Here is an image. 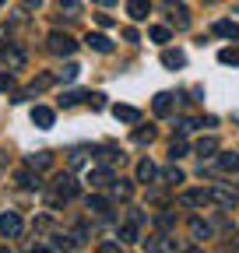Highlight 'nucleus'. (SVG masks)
Returning a JSON list of instances; mask_svg holds the SVG:
<instances>
[{
    "label": "nucleus",
    "mask_w": 239,
    "mask_h": 253,
    "mask_svg": "<svg viewBox=\"0 0 239 253\" xmlns=\"http://www.w3.org/2000/svg\"><path fill=\"white\" fill-rule=\"evenodd\" d=\"M32 123L39 126V130H49V126H53V109L49 106H36L32 109Z\"/></svg>",
    "instance_id": "nucleus-8"
},
{
    "label": "nucleus",
    "mask_w": 239,
    "mask_h": 253,
    "mask_svg": "<svg viewBox=\"0 0 239 253\" xmlns=\"http://www.w3.org/2000/svg\"><path fill=\"white\" fill-rule=\"evenodd\" d=\"M0 4H4V0H0Z\"/></svg>",
    "instance_id": "nucleus-39"
},
{
    "label": "nucleus",
    "mask_w": 239,
    "mask_h": 253,
    "mask_svg": "<svg viewBox=\"0 0 239 253\" xmlns=\"http://www.w3.org/2000/svg\"><path fill=\"white\" fill-rule=\"evenodd\" d=\"M53 190H56V197H64V201H71V197L78 194V179H74L71 172H60V176L53 179Z\"/></svg>",
    "instance_id": "nucleus-4"
},
{
    "label": "nucleus",
    "mask_w": 239,
    "mask_h": 253,
    "mask_svg": "<svg viewBox=\"0 0 239 253\" xmlns=\"http://www.w3.org/2000/svg\"><path fill=\"white\" fill-rule=\"evenodd\" d=\"M78 74H81L78 63H64V71H56V74H53V81H78Z\"/></svg>",
    "instance_id": "nucleus-16"
},
{
    "label": "nucleus",
    "mask_w": 239,
    "mask_h": 253,
    "mask_svg": "<svg viewBox=\"0 0 239 253\" xmlns=\"http://www.w3.org/2000/svg\"><path fill=\"white\" fill-rule=\"evenodd\" d=\"M187 229H190V239H197V243H204V239H211V225H207V221L204 218H190L187 221Z\"/></svg>",
    "instance_id": "nucleus-6"
},
{
    "label": "nucleus",
    "mask_w": 239,
    "mask_h": 253,
    "mask_svg": "<svg viewBox=\"0 0 239 253\" xmlns=\"http://www.w3.org/2000/svg\"><path fill=\"white\" fill-rule=\"evenodd\" d=\"M236 190H229V186H215L211 190V204H222V208H236Z\"/></svg>",
    "instance_id": "nucleus-7"
},
{
    "label": "nucleus",
    "mask_w": 239,
    "mask_h": 253,
    "mask_svg": "<svg viewBox=\"0 0 239 253\" xmlns=\"http://www.w3.org/2000/svg\"><path fill=\"white\" fill-rule=\"evenodd\" d=\"M165 179H169V183H183V172L172 166V169H165Z\"/></svg>",
    "instance_id": "nucleus-33"
},
{
    "label": "nucleus",
    "mask_w": 239,
    "mask_h": 253,
    "mask_svg": "<svg viewBox=\"0 0 239 253\" xmlns=\"http://www.w3.org/2000/svg\"><path fill=\"white\" fill-rule=\"evenodd\" d=\"M215 36L236 42V39H239V25H236V21H218V25H215Z\"/></svg>",
    "instance_id": "nucleus-14"
},
{
    "label": "nucleus",
    "mask_w": 239,
    "mask_h": 253,
    "mask_svg": "<svg viewBox=\"0 0 239 253\" xmlns=\"http://www.w3.org/2000/svg\"><path fill=\"white\" fill-rule=\"evenodd\" d=\"M176 126H179V134H190V130H194V126H197V123H194V120H179Z\"/></svg>",
    "instance_id": "nucleus-35"
},
{
    "label": "nucleus",
    "mask_w": 239,
    "mask_h": 253,
    "mask_svg": "<svg viewBox=\"0 0 239 253\" xmlns=\"http://www.w3.org/2000/svg\"><path fill=\"white\" fill-rule=\"evenodd\" d=\"M152 137H155V130H152V126H148V130H144V126H141V130H134V141H137V144L152 141Z\"/></svg>",
    "instance_id": "nucleus-31"
},
{
    "label": "nucleus",
    "mask_w": 239,
    "mask_h": 253,
    "mask_svg": "<svg viewBox=\"0 0 239 253\" xmlns=\"http://www.w3.org/2000/svg\"><path fill=\"white\" fill-rule=\"evenodd\" d=\"M152 106H155V116H169V113H172V95H169V91H159Z\"/></svg>",
    "instance_id": "nucleus-12"
},
{
    "label": "nucleus",
    "mask_w": 239,
    "mask_h": 253,
    "mask_svg": "<svg viewBox=\"0 0 239 253\" xmlns=\"http://www.w3.org/2000/svg\"><path fill=\"white\" fill-rule=\"evenodd\" d=\"M88 183H92V186H109V183H116V179H113L109 169L99 166V169H88Z\"/></svg>",
    "instance_id": "nucleus-11"
},
{
    "label": "nucleus",
    "mask_w": 239,
    "mask_h": 253,
    "mask_svg": "<svg viewBox=\"0 0 239 253\" xmlns=\"http://www.w3.org/2000/svg\"><path fill=\"white\" fill-rule=\"evenodd\" d=\"M95 158H99V162H116L120 155H116L113 148H99V151H95Z\"/></svg>",
    "instance_id": "nucleus-30"
},
{
    "label": "nucleus",
    "mask_w": 239,
    "mask_h": 253,
    "mask_svg": "<svg viewBox=\"0 0 239 253\" xmlns=\"http://www.w3.org/2000/svg\"><path fill=\"white\" fill-rule=\"evenodd\" d=\"M218 60H222V63H239V46H225V49L218 53Z\"/></svg>",
    "instance_id": "nucleus-25"
},
{
    "label": "nucleus",
    "mask_w": 239,
    "mask_h": 253,
    "mask_svg": "<svg viewBox=\"0 0 239 253\" xmlns=\"http://www.w3.org/2000/svg\"><path fill=\"white\" fill-rule=\"evenodd\" d=\"M162 63H165V67H183L187 56L179 53V49H165V53H162Z\"/></svg>",
    "instance_id": "nucleus-20"
},
{
    "label": "nucleus",
    "mask_w": 239,
    "mask_h": 253,
    "mask_svg": "<svg viewBox=\"0 0 239 253\" xmlns=\"http://www.w3.org/2000/svg\"><path fill=\"white\" fill-rule=\"evenodd\" d=\"M46 46H49V53H56V56H71L74 53V39L67 36V32H49V39H46Z\"/></svg>",
    "instance_id": "nucleus-2"
},
{
    "label": "nucleus",
    "mask_w": 239,
    "mask_h": 253,
    "mask_svg": "<svg viewBox=\"0 0 239 253\" xmlns=\"http://www.w3.org/2000/svg\"><path fill=\"white\" fill-rule=\"evenodd\" d=\"M211 204V190H187V194H179V208H204Z\"/></svg>",
    "instance_id": "nucleus-5"
},
{
    "label": "nucleus",
    "mask_w": 239,
    "mask_h": 253,
    "mask_svg": "<svg viewBox=\"0 0 239 253\" xmlns=\"http://www.w3.org/2000/svg\"><path fill=\"white\" fill-rule=\"evenodd\" d=\"M113 116H116L120 123H137V120H141V113H137L134 106H113Z\"/></svg>",
    "instance_id": "nucleus-13"
},
{
    "label": "nucleus",
    "mask_w": 239,
    "mask_h": 253,
    "mask_svg": "<svg viewBox=\"0 0 239 253\" xmlns=\"http://www.w3.org/2000/svg\"><path fill=\"white\" fill-rule=\"evenodd\" d=\"M155 176H159V169H155V162H148V158H144V162L137 166V179H141V183H152Z\"/></svg>",
    "instance_id": "nucleus-17"
},
{
    "label": "nucleus",
    "mask_w": 239,
    "mask_h": 253,
    "mask_svg": "<svg viewBox=\"0 0 239 253\" xmlns=\"http://www.w3.org/2000/svg\"><path fill=\"white\" fill-rule=\"evenodd\" d=\"M162 14H165L176 28H190V14H187V7L179 4V0H165V4H162Z\"/></svg>",
    "instance_id": "nucleus-3"
},
{
    "label": "nucleus",
    "mask_w": 239,
    "mask_h": 253,
    "mask_svg": "<svg viewBox=\"0 0 239 253\" xmlns=\"http://www.w3.org/2000/svg\"><path fill=\"white\" fill-rule=\"evenodd\" d=\"M42 0H25V11H32V7H39Z\"/></svg>",
    "instance_id": "nucleus-36"
},
{
    "label": "nucleus",
    "mask_w": 239,
    "mask_h": 253,
    "mask_svg": "<svg viewBox=\"0 0 239 253\" xmlns=\"http://www.w3.org/2000/svg\"><path fill=\"white\" fill-rule=\"evenodd\" d=\"M183 155H187V144L183 141H172L169 144V158H172V162H176V158H183Z\"/></svg>",
    "instance_id": "nucleus-29"
},
{
    "label": "nucleus",
    "mask_w": 239,
    "mask_h": 253,
    "mask_svg": "<svg viewBox=\"0 0 239 253\" xmlns=\"http://www.w3.org/2000/svg\"><path fill=\"white\" fill-rule=\"evenodd\" d=\"M95 4H102V7H109V4H113V0H95Z\"/></svg>",
    "instance_id": "nucleus-38"
},
{
    "label": "nucleus",
    "mask_w": 239,
    "mask_h": 253,
    "mask_svg": "<svg viewBox=\"0 0 239 253\" xmlns=\"http://www.w3.org/2000/svg\"><path fill=\"white\" fill-rule=\"evenodd\" d=\"M4 158H7V155H4V151H0V172H4Z\"/></svg>",
    "instance_id": "nucleus-37"
},
{
    "label": "nucleus",
    "mask_w": 239,
    "mask_h": 253,
    "mask_svg": "<svg viewBox=\"0 0 239 253\" xmlns=\"http://www.w3.org/2000/svg\"><path fill=\"white\" fill-rule=\"evenodd\" d=\"M120 243H137V221H134V218L120 229Z\"/></svg>",
    "instance_id": "nucleus-21"
},
{
    "label": "nucleus",
    "mask_w": 239,
    "mask_h": 253,
    "mask_svg": "<svg viewBox=\"0 0 239 253\" xmlns=\"http://www.w3.org/2000/svg\"><path fill=\"white\" fill-rule=\"evenodd\" d=\"M21 232H25V221H21L18 211H4V214H0V236H4V239H21Z\"/></svg>",
    "instance_id": "nucleus-1"
},
{
    "label": "nucleus",
    "mask_w": 239,
    "mask_h": 253,
    "mask_svg": "<svg viewBox=\"0 0 239 253\" xmlns=\"http://www.w3.org/2000/svg\"><path fill=\"white\" fill-rule=\"evenodd\" d=\"M18 183H21V186H28V190H32V186L39 190V186H42V179H39V176H32L28 169H21V172H18Z\"/></svg>",
    "instance_id": "nucleus-24"
},
{
    "label": "nucleus",
    "mask_w": 239,
    "mask_h": 253,
    "mask_svg": "<svg viewBox=\"0 0 239 253\" xmlns=\"http://www.w3.org/2000/svg\"><path fill=\"white\" fill-rule=\"evenodd\" d=\"M84 99H88V106H92V109H102V106H106L102 95H84Z\"/></svg>",
    "instance_id": "nucleus-34"
},
{
    "label": "nucleus",
    "mask_w": 239,
    "mask_h": 253,
    "mask_svg": "<svg viewBox=\"0 0 239 253\" xmlns=\"http://www.w3.org/2000/svg\"><path fill=\"white\" fill-rule=\"evenodd\" d=\"M49 166V151H36V155H28V169H46Z\"/></svg>",
    "instance_id": "nucleus-22"
},
{
    "label": "nucleus",
    "mask_w": 239,
    "mask_h": 253,
    "mask_svg": "<svg viewBox=\"0 0 239 253\" xmlns=\"http://www.w3.org/2000/svg\"><path fill=\"white\" fill-rule=\"evenodd\" d=\"M194 151H197V155H200V158H211V155H215V151H218V141H215V137H200V141H197V148H194Z\"/></svg>",
    "instance_id": "nucleus-15"
},
{
    "label": "nucleus",
    "mask_w": 239,
    "mask_h": 253,
    "mask_svg": "<svg viewBox=\"0 0 239 253\" xmlns=\"http://www.w3.org/2000/svg\"><path fill=\"white\" fill-rule=\"evenodd\" d=\"M56 4L67 11V18H78V11H81V0H56Z\"/></svg>",
    "instance_id": "nucleus-26"
},
{
    "label": "nucleus",
    "mask_w": 239,
    "mask_h": 253,
    "mask_svg": "<svg viewBox=\"0 0 239 253\" xmlns=\"http://www.w3.org/2000/svg\"><path fill=\"white\" fill-rule=\"evenodd\" d=\"M88 46H92L95 53H113V42H109V36H102V32H88V39H84Z\"/></svg>",
    "instance_id": "nucleus-9"
},
{
    "label": "nucleus",
    "mask_w": 239,
    "mask_h": 253,
    "mask_svg": "<svg viewBox=\"0 0 239 253\" xmlns=\"http://www.w3.org/2000/svg\"><path fill=\"white\" fill-rule=\"evenodd\" d=\"M218 166H222L225 172H239V155H232V151L222 155V158H218Z\"/></svg>",
    "instance_id": "nucleus-23"
},
{
    "label": "nucleus",
    "mask_w": 239,
    "mask_h": 253,
    "mask_svg": "<svg viewBox=\"0 0 239 253\" xmlns=\"http://www.w3.org/2000/svg\"><path fill=\"white\" fill-rule=\"evenodd\" d=\"M148 11H152V4H148V0H127V14H130L134 21H144Z\"/></svg>",
    "instance_id": "nucleus-10"
},
{
    "label": "nucleus",
    "mask_w": 239,
    "mask_h": 253,
    "mask_svg": "<svg viewBox=\"0 0 239 253\" xmlns=\"http://www.w3.org/2000/svg\"><path fill=\"white\" fill-rule=\"evenodd\" d=\"M4 63H7L11 71H21V67H25V53H21V49H7V53H4Z\"/></svg>",
    "instance_id": "nucleus-18"
},
{
    "label": "nucleus",
    "mask_w": 239,
    "mask_h": 253,
    "mask_svg": "<svg viewBox=\"0 0 239 253\" xmlns=\"http://www.w3.org/2000/svg\"><path fill=\"white\" fill-rule=\"evenodd\" d=\"M88 211H95V214H109V197L92 194V197H88Z\"/></svg>",
    "instance_id": "nucleus-19"
},
{
    "label": "nucleus",
    "mask_w": 239,
    "mask_h": 253,
    "mask_svg": "<svg viewBox=\"0 0 239 253\" xmlns=\"http://www.w3.org/2000/svg\"><path fill=\"white\" fill-rule=\"evenodd\" d=\"M113 190H116V197H120V201H127V197L134 194V186H130V183H123V179H116V186H113Z\"/></svg>",
    "instance_id": "nucleus-27"
},
{
    "label": "nucleus",
    "mask_w": 239,
    "mask_h": 253,
    "mask_svg": "<svg viewBox=\"0 0 239 253\" xmlns=\"http://www.w3.org/2000/svg\"><path fill=\"white\" fill-rule=\"evenodd\" d=\"M148 36H152V42H169V28H162V25H155L152 32H148Z\"/></svg>",
    "instance_id": "nucleus-28"
},
{
    "label": "nucleus",
    "mask_w": 239,
    "mask_h": 253,
    "mask_svg": "<svg viewBox=\"0 0 239 253\" xmlns=\"http://www.w3.org/2000/svg\"><path fill=\"white\" fill-rule=\"evenodd\" d=\"M0 91H14V78L11 74H0Z\"/></svg>",
    "instance_id": "nucleus-32"
}]
</instances>
